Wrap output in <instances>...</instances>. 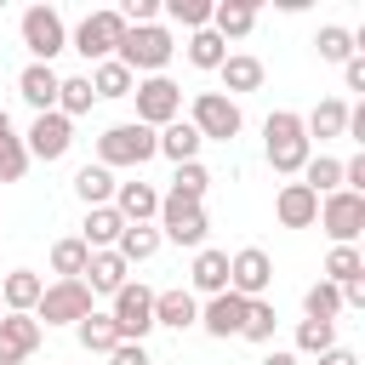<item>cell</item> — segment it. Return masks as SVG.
<instances>
[{
  "instance_id": "cell-47",
  "label": "cell",
  "mask_w": 365,
  "mask_h": 365,
  "mask_svg": "<svg viewBox=\"0 0 365 365\" xmlns=\"http://www.w3.org/2000/svg\"><path fill=\"white\" fill-rule=\"evenodd\" d=\"M319 365H359V354L336 342V348H325V354H319Z\"/></svg>"
},
{
  "instance_id": "cell-36",
  "label": "cell",
  "mask_w": 365,
  "mask_h": 365,
  "mask_svg": "<svg viewBox=\"0 0 365 365\" xmlns=\"http://www.w3.org/2000/svg\"><path fill=\"white\" fill-rule=\"evenodd\" d=\"M205 188H211V171H205L200 160H188V165H177V171H171V188H165V194H177V200H194V205H205Z\"/></svg>"
},
{
  "instance_id": "cell-22",
  "label": "cell",
  "mask_w": 365,
  "mask_h": 365,
  "mask_svg": "<svg viewBox=\"0 0 365 365\" xmlns=\"http://www.w3.org/2000/svg\"><path fill=\"white\" fill-rule=\"evenodd\" d=\"M188 291H194V297H217V291H228V251L200 245V251H194V268H188Z\"/></svg>"
},
{
  "instance_id": "cell-33",
  "label": "cell",
  "mask_w": 365,
  "mask_h": 365,
  "mask_svg": "<svg viewBox=\"0 0 365 365\" xmlns=\"http://www.w3.org/2000/svg\"><path fill=\"white\" fill-rule=\"evenodd\" d=\"M91 80L86 74H63V86H57V114L63 120H80V114H91Z\"/></svg>"
},
{
  "instance_id": "cell-23",
  "label": "cell",
  "mask_w": 365,
  "mask_h": 365,
  "mask_svg": "<svg viewBox=\"0 0 365 365\" xmlns=\"http://www.w3.org/2000/svg\"><path fill=\"white\" fill-rule=\"evenodd\" d=\"M80 279H86V291H91V297H97V291H103V297H114V291H120V285L131 279V268L120 262V251H91V257H86V274H80Z\"/></svg>"
},
{
  "instance_id": "cell-50",
  "label": "cell",
  "mask_w": 365,
  "mask_h": 365,
  "mask_svg": "<svg viewBox=\"0 0 365 365\" xmlns=\"http://www.w3.org/2000/svg\"><path fill=\"white\" fill-rule=\"evenodd\" d=\"M0 314H6V308H0Z\"/></svg>"
},
{
  "instance_id": "cell-27",
  "label": "cell",
  "mask_w": 365,
  "mask_h": 365,
  "mask_svg": "<svg viewBox=\"0 0 365 365\" xmlns=\"http://www.w3.org/2000/svg\"><path fill=\"white\" fill-rule=\"evenodd\" d=\"M125 234V222H120V211L114 205H91L86 211V222H80V240H86V251H114V240Z\"/></svg>"
},
{
  "instance_id": "cell-37",
  "label": "cell",
  "mask_w": 365,
  "mask_h": 365,
  "mask_svg": "<svg viewBox=\"0 0 365 365\" xmlns=\"http://www.w3.org/2000/svg\"><path fill=\"white\" fill-rule=\"evenodd\" d=\"M86 257H91V251H86V240H80V234H68V240H57V245H51V274H57V279H80V274H86Z\"/></svg>"
},
{
  "instance_id": "cell-12",
  "label": "cell",
  "mask_w": 365,
  "mask_h": 365,
  "mask_svg": "<svg viewBox=\"0 0 365 365\" xmlns=\"http://www.w3.org/2000/svg\"><path fill=\"white\" fill-rule=\"evenodd\" d=\"M268 285H274V257L262 245H245V251L228 257V291L234 297L257 302V297H268Z\"/></svg>"
},
{
  "instance_id": "cell-25",
  "label": "cell",
  "mask_w": 365,
  "mask_h": 365,
  "mask_svg": "<svg viewBox=\"0 0 365 365\" xmlns=\"http://www.w3.org/2000/svg\"><path fill=\"white\" fill-rule=\"evenodd\" d=\"M154 154H165L171 165H188V160H200V131L188 120H171L154 131Z\"/></svg>"
},
{
  "instance_id": "cell-39",
  "label": "cell",
  "mask_w": 365,
  "mask_h": 365,
  "mask_svg": "<svg viewBox=\"0 0 365 365\" xmlns=\"http://www.w3.org/2000/svg\"><path fill=\"white\" fill-rule=\"evenodd\" d=\"M314 51H319V63H348L359 46H354V34H348L342 23H325V29L314 34Z\"/></svg>"
},
{
  "instance_id": "cell-14",
  "label": "cell",
  "mask_w": 365,
  "mask_h": 365,
  "mask_svg": "<svg viewBox=\"0 0 365 365\" xmlns=\"http://www.w3.org/2000/svg\"><path fill=\"white\" fill-rule=\"evenodd\" d=\"M245 297H234V291H217V297H205V308H200V331L205 336H217V342H228V336H240V325H245Z\"/></svg>"
},
{
  "instance_id": "cell-28",
  "label": "cell",
  "mask_w": 365,
  "mask_h": 365,
  "mask_svg": "<svg viewBox=\"0 0 365 365\" xmlns=\"http://www.w3.org/2000/svg\"><path fill=\"white\" fill-rule=\"evenodd\" d=\"M86 80H91V97H97V103H114V97H131V86H137V74H131L125 63H114V57H108V63H97V68L86 74Z\"/></svg>"
},
{
  "instance_id": "cell-2",
  "label": "cell",
  "mask_w": 365,
  "mask_h": 365,
  "mask_svg": "<svg viewBox=\"0 0 365 365\" xmlns=\"http://www.w3.org/2000/svg\"><path fill=\"white\" fill-rule=\"evenodd\" d=\"M171 51H177L171 29H160V23H143V29H125V34H120V46H114V63H125L137 80H148V74H165Z\"/></svg>"
},
{
  "instance_id": "cell-34",
  "label": "cell",
  "mask_w": 365,
  "mask_h": 365,
  "mask_svg": "<svg viewBox=\"0 0 365 365\" xmlns=\"http://www.w3.org/2000/svg\"><path fill=\"white\" fill-rule=\"evenodd\" d=\"M336 314H342V291H336L331 279H314V285L302 291V319H331V325H336Z\"/></svg>"
},
{
  "instance_id": "cell-48",
  "label": "cell",
  "mask_w": 365,
  "mask_h": 365,
  "mask_svg": "<svg viewBox=\"0 0 365 365\" xmlns=\"http://www.w3.org/2000/svg\"><path fill=\"white\" fill-rule=\"evenodd\" d=\"M262 365H302V359H297L291 348H268V354H262Z\"/></svg>"
},
{
  "instance_id": "cell-26",
  "label": "cell",
  "mask_w": 365,
  "mask_h": 365,
  "mask_svg": "<svg viewBox=\"0 0 365 365\" xmlns=\"http://www.w3.org/2000/svg\"><path fill=\"white\" fill-rule=\"evenodd\" d=\"M302 131H308V143H314V137H319V143L342 137V131H348V103H342V97H319L314 114H302Z\"/></svg>"
},
{
  "instance_id": "cell-19",
  "label": "cell",
  "mask_w": 365,
  "mask_h": 365,
  "mask_svg": "<svg viewBox=\"0 0 365 365\" xmlns=\"http://www.w3.org/2000/svg\"><path fill=\"white\" fill-rule=\"evenodd\" d=\"M114 211H120V222H148V217H160V188L154 182H114V200H108Z\"/></svg>"
},
{
  "instance_id": "cell-49",
  "label": "cell",
  "mask_w": 365,
  "mask_h": 365,
  "mask_svg": "<svg viewBox=\"0 0 365 365\" xmlns=\"http://www.w3.org/2000/svg\"><path fill=\"white\" fill-rule=\"evenodd\" d=\"M6 131H11V114H6V108H0V137H6Z\"/></svg>"
},
{
  "instance_id": "cell-10",
  "label": "cell",
  "mask_w": 365,
  "mask_h": 365,
  "mask_svg": "<svg viewBox=\"0 0 365 365\" xmlns=\"http://www.w3.org/2000/svg\"><path fill=\"white\" fill-rule=\"evenodd\" d=\"M325 234H331V245H354L359 234H365V194H348V188H336V194H325L319 200V217H314Z\"/></svg>"
},
{
  "instance_id": "cell-17",
  "label": "cell",
  "mask_w": 365,
  "mask_h": 365,
  "mask_svg": "<svg viewBox=\"0 0 365 365\" xmlns=\"http://www.w3.org/2000/svg\"><path fill=\"white\" fill-rule=\"evenodd\" d=\"M154 325H165V331H188V325H200V297H194L188 285L154 291Z\"/></svg>"
},
{
  "instance_id": "cell-40",
  "label": "cell",
  "mask_w": 365,
  "mask_h": 365,
  "mask_svg": "<svg viewBox=\"0 0 365 365\" xmlns=\"http://www.w3.org/2000/svg\"><path fill=\"white\" fill-rule=\"evenodd\" d=\"M319 279H331V285L365 279V257H359L354 245H331V257H325V274H319Z\"/></svg>"
},
{
  "instance_id": "cell-21",
  "label": "cell",
  "mask_w": 365,
  "mask_h": 365,
  "mask_svg": "<svg viewBox=\"0 0 365 365\" xmlns=\"http://www.w3.org/2000/svg\"><path fill=\"white\" fill-rule=\"evenodd\" d=\"M257 29V6L251 0H211V34L228 46V40H245Z\"/></svg>"
},
{
  "instance_id": "cell-18",
  "label": "cell",
  "mask_w": 365,
  "mask_h": 365,
  "mask_svg": "<svg viewBox=\"0 0 365 365\" xmlns=\"http://www.w3.org/2000/svg\"><path fill=\"white\" fill-rule=\"evenodd\" d=\"M262 74H268V68H262L251 51H228V57H222V68H217L222 97H234V103H240L245 91H262Z\"/></svg>"
},
{
  "instance_id": "cell-9",
  "label": "cell",
  "mask_w": 365,
  "mask_h": 365,
  "mask_svg": "<svg viewBox=\"0 0 365 365\" xmlns=\"http://www.w3.org/2000/svg\"><path fill=\"white\" fill-rule=\"evenodd\" d=\"M108 319L120 325V342H143V336L154 331V291H148L143 279H125V285L114 291Z\"/></svg>"
},
{
  "instance_id": "cell-41",
  "label": "cell",
  "mask_w": 365,
  "mask_h": 365,
  "mask_svg": "<svg viewBox=\"0 0 365 365\" xmlns=\"http://www.w3.org/2000/svg\"><path fill=\"white\" fill-rule=\"evenodd\" d=\"M160 11L177 23V29H211V0H160Z\"/></svg>"
},
{
  "instance_id": "cell-38",
  "label": "cell",
  "mask_w": 365,
  "mask_h": 365,
  "mask_svg": "<svg viewBox=\"0 0 365 365\" xmlns=\"http://www.w3.org/2000/svg\"><path fill=\"white\" fill-rule=\"evenodd\" d=\"M274 331H279V314H274V302H268V297H257V302L245 308V325H240V336L268 348V342H274Z\"/></svg>"
},
{
  "instance_id": "cell-6",
  "label": "cell",
  "mask_w": 365,
  "mask_h": 365,
  "mask_svg": "<svg viewBox=\"0 0 365 365\" xmlns=\"http://www.w3.org/2000/svg\"><path fill=\"white\" fill-rule=\"evenodd\" d=\"M131 97H137V125H148V131L182 120V86H177L171 74H148V80H137Z\"/></svg>"
},
{
  "instance_id": "cell-35",
  "label": "cell",
  "mask_w": 365,
  "mask_h": 365,
  "mask_svg": "<svg viewBox=\"0 0 365 365\" xmlns=\"http://www.w3.org/2000/svg\"><path fill=\"white\" fill-rule=\"evenodd\" d=\"M182 51H188V63H194V68H205V74H217V68H222V57H228V46H222L211 29H194Z\"/></svg>"
},
{
  "instance_id": "cell-13",
  "label": "cell",
  "mask_w": 365,
  "mask_h": 365,
  "mask_svg": "<svg viewBox=\"0 0 365 365\" xmlns=\"http://www.w3.org/2000/svg\"><path fill=\"white\" fill-rule=\"evenodd\" d=\"M23 148H29V160H63L68 148H74V120H63L57 108L51 114H34L29 120V131H23Z\"/></svg>"
},
{
  "instance_id": "cell-32",
  "label": "cell",
  "mask_w": 365,
  "mask_h": 365,
  "mask_svg": "<svg viewBox=\"0 0 365 365\" xmlns=\"http://www.w3.org/2000/svg\"><path fill=\"white\" fill-rule=\"evenodd\" d=\"M297 177H302V188H314V194L325 200V194L342 188V160H331V154H308V165H302Z\"/></svg>"
},
{
  "instance_id": "cell-7",
  "label": "cell",
  "mask_w": 365,
  "mask_h": 365,
  "mask_svg": "<svg viewBox=\"0 0 365 365\" xmlns=\"http://www.w3.org/2000/svg\"><path fill=\"white\" fill-rule=\"evenodd\" d=\"M17 34H23V46H29L34 63H51L57 51H68V23H63L57 6H29L23 23H17Z\"/></svg>"
},
{
  "instance_id": "cell-11",
  "label": "cell",
  "mask_w": 365,
  "mask_h": 365,
  "mask_svg": "<svg viewBox=\"0 0 365 365\" xmlns=\"http://www.w3.org/2000/svg\"><path fill=\"white\" fill-rule=\"evenodd\" d=\"M205 234H211V222H205V205H194V200H177V194H160V240H171V245H205Z\"/></svg>"
},
{
  "instance_id": "cell-15",
  "label": "cell",
  "mask_w": 365,
  "mask_h": 365,
  "mask_svg": "<svg viewBox=\"0 0 365 365\" xmlns=\"http://www.w3.org/2000/svg\"><path fill=\"white\" fill-rule=\"evenodd\" d=\"M40 319L34 314H0V365H23L40 348Z\"/></svg>"
},
{
  "instance_id": "cell-29",
  "label": "cell",
  "mask_w": 365,
  "mask_h": 365,
  "mask_svg": "<svg viewBox=\"0 0 365 365\" xmlns=\"http://www.w3.org/2000/svg\"><path fill=\"white\" fill-rule=\"evenodd\" d=\"M160 245H165V240H160V228H148V222H125V234L114 240V251H120L125 268H131V262H148Z\"/></svg>"
},
{
  "instance_id": "cell-16",
  "label": "cell",
  "mask_w": 365,
  "mask_h": 365,
  "mask_svg": "<svg viewBox=\"0 0 365 365\" xmlns=\"http://www.w3.org/2000/svg\"><path fill=\"white\" fill-rule=\"evenodd\" d=\"M57 86H63V74H57L51 63H29V68L17 74V97H23L34 114H51V108H57Z\"/></svg>"
},
{
  "instance_id": "cell-1",
  "label": "cell",
  "mask_w": 365,
  "mask_h": 365,
  "mask_svg": "<svg viewBox=\"0 0 365 365\" xmlns=\"http://www.w3.org/2000/svg\"><path fill=\"white\" fill-rule=\"evenodd\" d=\"M262 154H268V165H274L279 177H297V171L308 165V154H314V143H308V131H302V114L274 108V114L262 120Z\"/></svg>"
},
{
  "instance_id": "cell-3",
  "label": "cell",
  "mask_w": 365,
  "mask_h": 365,
  "mask_svg": "<svg viewBox=\"0 0 365 365\" xmlns=\"http://www.w3.org/2000/svg\"><path fill=\"white\" fill-rule=\"evenodd\" d=\"M154 160V131L137 125V120H120L97 137V165L103 171H143Z\"/></svg>"
},
{
  "instance_id": "cell-4",
  "label": "cell",
  "mask_w": 365,
  "mask_h": 365,
  "mask_svg": "<svg viewBox=\"0 0 365 365\" xmlns=\"http://www.w3.org/2000/svg\"><path fill=\"white\" fill-rule=\"evenodd\" d=\"M120 34H125V17H120L114 6H103V11H86V17H80V29L68 34V51H80V57L97 68V63H108V57H114Z\"/></svg>"
},
{
  "instance_id": "cell-43",
  "label": "cell",
  "mask_w": 365,
  "mask_h": 365,
  "mask_svg": "<svg viewBox=\"0 0 365 365\" xmlns=\"http://www.w3.org/2000/svg\"><path fill=\"white\" fill-rule=\"evenodd\" d=\"M336 348V325L331 319H297V354H325Z\"/></svg>"
},
{
  "instance_id": "cell-20",
  "label": "cell",
  "mask_w": 365,
  "mask_h": 365,
  "mask_svg": "<svg viewBox=\"0 0 365 365\" xmlns=\"http://www.w3.org/2000/svg\"><path fill=\"white\" fill-rule=\"evenodd\" d=\"M274 217H279V228H314V217H319V194L302 188V182H285V188L274 194Z\"/></svg>"
},
{
  "instance_id": "cell-46",
  "label": "cell",
  "mask_w": 365,
  "mask_h": 365,
  "mask_svg": "<svg viewBox=\"0 0 365 365\" xmlns=\"http://www.w3.org/2000/svg\"><path fill=\"white\" fill-rule=\"evenodd\" d=\"M336 291H342V308H365V279H348Z\"/></svg>"
},
{
  "instance_id": "cell-30",
  "label": "cell",
  "mask_w": 365,
  "mask_h": 365,
  "mask_svg": "<svg viewBox=\"0 0 365 365\" xmlns=\"http://www.w3.org/2000/svg\"><path fill=\"white\" fill-rule=\"evenodd\" d=\"M74 336H80V348H86V354H114V348H120V325H114L108 314H97V308L74 325Z\"/></svg>"
},
{
  "instance_id": "cell-5",
  "label": "cell",
  "mask_w": 365,
  "mask_h": 365,
  "mask_svg": "<svg viewBox=\"0 0 365 365\" xmlns=\"http://www.w3.org/2000/svg\"><path fill=\"white\" fill-rule=\"evenodd\" d=\"M188 125L200 131V143H234L240 125H245V114H240L234 97H222V91H200V97L188 103Z\"/></svg>"
},
{
  "instance_id": "cell-8",
  "label": "cell",
  "mask_w": 365,
  "mask_h": 365,
  "mask_svg": "<svg viewBox=\"0 0 365 365\" xmlns=\"http://www.w3.org/2000/svg\"><path fill=\"white\" fill-rule=\"evenodd\" d=\"M86 314H91V291H86V279H51V285L40 291V302H34L40 331H46V325H80Z\"/></svg>"
},
{
  "instance_id": "cell-24",
  "label": "cell",
  "mask_w": 365,
  "mask_h": 365,
  "mask_svg": "<svg viewBox=\"0 0 365 365\" xmlns=\"http://www.w3.org/2000/svg\"><path fill=\"white\" fill-rule=\"evenodd\" d=\"M40 291H46V279H40L34 268H11V274L0 279V308H6V314H34Z\"/></svg>"
},
{
  "instance_id": "cell-31",
  "label": "cell",
  "mask_w": 365,
  "mask_h": 365,
  "mask_svg": "<svg viewBox=\"0 0 365 365\" xmlns=\"http://www.w3.org/2000/svg\"><path fill=\"white\" fill-rule=\"evenodd\" d=\"M74 200L91 211V205H108L114 200V171H103V165H80L74 171Z\"/></svg>"
},
{
  "instance_id": "cell-44",
  "label": "cell",
  "mask_w": 365,
  "mask_h": 365,
  "mask_svg": "<svg viewBox=\"0 0 365 365\" xmlns=\"http://www.w3.org/2000/svg\"><path fill=\"white\" fill-rule=\"evenodd\" d=\"M108 365H154V359H148V348H143V342H120V348L108 354Z\"/></svg>"
},
{
  "instance_id": "cell-45",
  "label": "cell",
  "mask_w": 365,
  "mask_h": 365,
  "mask_svg": "<svg viewBox=\"0 0 365 365\" xmlns=\"http://www.w3.org/2000/svg\"><path fill=\"white\" fill-rule=\"evenodd\" d=\"M342 80H348V91H365V51H354L342 63Z\"/></svg>"
},
{
  "instance_id": "cell-42",
  "label": "cell",
  "mask_w": 365,
  "mask_h": 365,
  "mask_svg": "<svg viewBox=\"0 0 365 365\" xmlns=\"http://www.w3.org/2000/svg\"><path fill=\"white\" fill-rule=\"evenodd\" d=\"M29 165H34V160H29L23 137H17V131H6V137H0V182H23V177H29Z\"/></svg>"
}]
</instances>
